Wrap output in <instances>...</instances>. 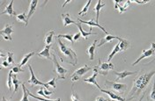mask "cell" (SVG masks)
Masks as SVG:
<instances>
[{
	"label": "cell",
	"mask_w": 155,
	"mask_h": 101,
	"mask_svg": "<svg viewBox=\"0 0 155 101\" xmlns=\"http://www.w3.org/2000/svg\"><path fill=\"white\" fill-rule=\"evenodd\" d=\"M155 75V71L145 72L144 74L139 75L134 81L132 88L128 94V97L126 99V101H130L136 99L139 96V94L145 90L147 86V84L150 83L152 77Z\"/></svg>",
	"instance_id": "1"
},
{
	"label": "cell",
	"mask_w": 155,
	"mask_h": 101,
	"mask_svg": "<svg viewBox=\"0 0 155 101\" xmlns=\"http://www.w3.org/2000/svg\"><path fill=\"white\" fill-rule=\"evenodd\" d=\"M58 49H59L58 55L61 61L70 63L72 66H76L78 62V56L76 52L72 49L67 47L64 43H63L60 38H58Z\"/></svg>",
	"instance_id": "2"
},
{
	"label": "cell",
	"mask_w": 155,
	"mask_h": 101,
	"mask_svg": "<svg viewBox=\"0 0 155 101\" xmlns=\"http://www.w3.org/2000/svg\"><path fill=\"white\" fill-rule=\"evenodd\" d=\"M130 43L127 40H124V39L121 38V39L119 40V42L116 45L115 49H114L112 50V52L109 54L108 59H107V62H110L111 60H112V58L114 57V55H116L117 53H120V52L127 50V49H130Z\"/></svg>",
	"instance_id": "3"
},
{
	"label": "cell",
	"mask_w": 155,
	"mask_h": 101,
	"mask_svg": "<svg viewBox=\"0 0 155 101\" xmlns=\"http://www.w3.org/2000/svg\"><path fill=\"white\" fill-rule=\"evenodd\" d=\"M93 70L97 71L99 75L107 76L108 71H110V70H112V71L114 70V64L110 63V62H103V63H101V60L99 59V64L97 66H95Z\"/></svg>",
	"instance_id": "4"
},
{
	"label": "cell",
	"mask_w": 155,
	"mask_h": 101,
	"mask_svg": "<svg viewBox=\"0 0 155 101\" xmlns=\"http://www.w3.org/2000/svg\"><path fill=\"white\" fill-rule=\"evenodd\" d=\"M52 61H53V63H54V71L58 74V79H64L65 78V74L67 73V70L63 68L59 64L58 61L56 58V55L55 54H53V59H52Z\"/></svg>",
	"instance_id": "5"
},
{
	"label": "cell",
	"mask_w": 155,
	"mask_h": 101,
	"mask_svg": "<svg viewBox=\"0 0 155 101\" xmlns=\"http://www.w3.org/2000/svg\"><path fill=\"white\" fill-rule=\"evenodd\" d=\"M105 85L107 88L116 91L120 93H124L127 90V85L124 84H119V83H115V82H110V81L106 80Z\"/></svg>",
	"instance_id": "6"
},
{
	"label": "cell",
	"mask_w": 155,
	"mask_h": 101,
	"mask_svg": "<svg viewBox=\"0 0 155 101\" xmlns=\"http://www.w3.org/2000/svg\"><path fill=\"white\" fill-rule=\"evenodd\" d=\"M155 54V43L153 42H152V44H151V49H143L142 51V54H141V55L137 59V60L132 63V66H134L136 64H137L141 60H143V59H145L146 57H150V56H152V55H153Z\"/></svg>",
	"instance_id": "7"
},
{
	"label": "cell",
	"mask_w": 155,
	"mask_h": 101,
	"mask_svg": "<svg viewBox=\"0 0 155 101\" xmlns=\"http://www.w3.org/2000/svg\"><path fill=\"white\" fill-rule=\"evenodd\" d=\"M91 70H92L91 67H89L87 65H84L83 67H81V68L78 69L77 71H74V73L71 76V79L72 82L78 80L82 76H84L86 73H87L88 71H91Z\"/></svg>",
	"instance_id": "8"
},
{
	"label": "cell",
	"mask_w": 155,
	"mask_h": 101,
	"mask_svg": "<svg viewBox=\"0 0 155 101\" xmlns=\"http://www.w3.org/2000/svg\"><path fill=\"white\" fill-rule=\"evenodd\" d=\"M28 69L29 71H30V73H31V77H30V79L28 81V84H32L33 86H35V85H42V86H44L46 89H48L49 86H48L47 83L45 84V83H42V82L39 81L38 78L35 77V73H34V71H33V69H32V67H31V65H28Z\"/></svg>",
	"instance_id": "9"
},
{
	"label": "cell",
	"mask_w": 155,
	"mask_h": 101,
	"mask_svg": "<svg viewBox=\"0 0 155 101\" xmlns=\"http://www.w3.org/2000/svg\"><path fill=\"white\" fill-rule=\"evenodd\" d=\"M12 32H13V29H12V25L7 24V25L5 27V28H4V29H2V30L0 31V34L4 37V39H5V40L12 41V37H11V34H12Z\"/></svg>",
	"instance_id": "10"
},
{
	"label": "cell",
	"mask_w": 155,
	"mask_h": 101,
	"mask_svg": "<svg viewBox=\"0 0 155 101\" xmlns=\"http://www.w3.org/2000/svg\"><path fill=\"white\" fill-rule=\"evenodd\" d=\"M78 21H79L80 23H83V24L88 25V26H89V27H90V29H89V31H90V32H92V27H96L101 28V29L103 31L104 33H106L107 35V34H109V33L107 32L106 29H105L103 27H101V26L100 24H98V23H94V22L93 21V20H89V21H85V20H80V19H78Z\"/></svg>",
	"instance_id": "11"
},
{
	"label": "cell",
	"mask_w": 155,
	"mask_h": 101,
	"mask_svg": "<svg viewBox=\"0 0 155 101\" xmlns=\"http://www.w3.org/2000/svg\"><path fill=\"white\" fill-rule=\"evenodd\" d=\"M113 73L114 74H116V81L118 80H122V79H124L126 77H128V76H131V75H134L135 73H137V71H122V72H117V71H113Z\"/></svg>",
	"instance_id": "12"
},
{
	"label": "cell",
	"mask_w": 155,
	"mask_h": 101,
	"mask_svg": "<svg viewBox=\"0 0 155 101\" xmlns=\"http://www.w3.org/2000/svg\"><path fill=\"white\" fill-rule=\"evenodd\" d=\"M99 74H98V72L95 71H94V75L92 76V77H88V78H84L83 81L84 82H86V83H88V84H94L96 87L99 88V90H101V86L98 84V83L96 82V77L98 76Z\"/></svg>",
	"instance_id": "13"
},
{
	"label": "cell",
	"mask_w": 155,
	"mask_h": 101,
	"mask_svg": "<svg viewBox=\"0 0 155 101\" xmlns=\"http://www.w3.org/2000/svg\"><path fill=\"white\" fill-rule=\"evenodd\" d=\"M100 91H101V92H104V93L107 94V95H108L112 99H115V100H118V101H126L125 99H124L123 97H121V96L117 95V94H116V93H115V92H113V91H107V90H103V89H101Z\"/></svg>",
	"instance_id": "14"
},
{
	"label": "cell",
	"mask_w": 155,
	"mask_h": 101,
	"mask_svg": "<svg viewBox=\"0 0 155 101\" xmlns=\"http://www.w3.org/2000/svg\"><path fill=\"white\" fill-rule=\"evenodd\" d=\"M114 39H116V40H120L121 38L120 37H118V36H114V35H111V34H107L106 37H104V38H102L101 40V42L97 45V47L98 48H101V46H103L105 43L107 42H109V41H111L112 40H114Z\"/></svg>",
	"instance_id": "15"
},
{
	"label": "cell",
	"mask_w": 155,
	"mask_h": 101,
	"mask_svg": "<svg viewBox=\"0 0 155 101\" xmlns=\"http://www.w3.org/2000/svg\"><path fill=\"white\" fill-rule=\"evenodd\" d=\"M37 4H38V1H37V0H32V1L30 2L29 11L28 14V20H30V18L33 16V14L35 12V9H36Z\"/></svg>",
	"instance_id": "16"
},
{
	"label": "cell",
	"mask_w": 155,
	"mask_h": 101,
	"mask_svg": "<svg viewBox=\"0 0 155 101\" xmlns=\"http://www.w3.org/2000/svg\"><path fill=\"white\" fill-rule=\"evenodd\" d=\"M12 5H13V0H12V1L10 2L9 5H7V6L5 7V9L1 12V15H3V14H8L9 16H13V15L17 16L16 12L13 11V9H12Z\"/></svg>",
	"instance_id": "17"
},
{
	"label": "cell",
	"mask_w": 155,
	"mask_h": 101,
	"mask_svg": "<svg viewBox=\"0 0 155 101\" xmlns=\"http://www.w3.org/2000/svg\"><path fill=\"white\" fill-rule=\"evenodd\" d=\"M114 2H115V8H116V9H119V12H120V13H124V11H126L128 6H129L130 4V1H127V2H125L124 5H119V1L115 0Z\"/></svg>",
	"instance_id": "18"
},
{
	"label": "cell",
	"mask_w": 155,
	"mask_h": 101,
	"mask_svg": "<svg viewBox=\"0 0 155 101\" xmlns=\"http://www.w3.org/2000/svg\"><path fill=\"white\" fill-rule=\"evenodd\" d=\"M97 44V40H95L94 41V43L88 48V49L87 50V53L88 54V55H89V59L91 61L94 60V50H95V48H96V45Z\"/></svg>",
	"instance_id": "19"
},
{
	"label": "cell",
	"mask_w": 155,
	"mask_h": 101,
	"mask_svg": "<svg viewBox=\"0 0 155 101\" xmlns=\"http://www.w3.org/2000/svg\"><path fill=\"white\" fill-rule=\"evenodd\" d=\"M62 19H63V22H64V27H67L68 25H71V24H74L76 25L77 22L72 20L70 18V15L69 13H64V14H62Z\"/></svg>",
	"instance_id": "20"
},
{
	"label": "cell",
	"mask_w": 155,
	"mask_h": 101,
	"mask_svg": "<svg viewBox=\"0 0 155 101\" xmlns=\"http://www.w3.org/2000/svg\"><path fill=\"white\" fill-rule=\"evenodd\" d=\"M105 5H106V4H102V3H101V0H99V1L97 2L95 7L94 8V11L96 12V23H98V24H99V16H100V11H101V9L102 7H104Z\"/></svg>",
	"instance_id": "21"
},
{
	"label": "cell",
	"mask_w": 155,
	"mask_h": 101,
	"mask_svg": "<svg viewBox=\"0 0 155 101\" xmlns=\"http://www.w3.org/2000/svg\"><path fill=\"white\" fill-rule=\"evenodd\" d=\"M76 26L78 27V28L79 29V32L81 33L82 36L85 38V40H87V39H88V36H89V35H91V34H96V33H92V32H85V31H84V29H83V27H82V26H81V24H80V22H77Z\"/></svg>",
	"instance_id": "22"
},
{
	"label": "cell",
	"mask_w": 155,
	"mask_h": 101,
	"mask_svg": "<svg viewBox=\"0 0 155 101\" xmlns=\"http://www.w3.org/2000/svg\"><path fill=\"white\" fill-rule=\"evenodd\" d=\"M50 47H51V45H47L43 50L41 51V52H40V53H38L39 56L46 57V58H47V59H48V60H52V59L50 58V53H49Z\"/></svg>",
	"instance_id": "23"
},
{
	"label": "cell",
	"mask_w": 155,
	"mask_h": 101,
	"mask_svg": "<svg viewBox=\"0 0 155 101\" xmlns=\"http://www.w3.org/2000/svg\"><path fill=\"white\" fill-rule=\"evenodd\" d=\"M33 55H35V52H34V51H33V52H30V53L27 54V55H25L23 56V58H22L21 62H20L19 65H20L21 67H22V66H24V65L28 62L29 59H30Z\"/></svg>",
	"instance_id": "24"
},
{
	"label": "cell",
	"mask_w": 155,
	"mask_h": 101,
	"mask_svg": "<svg viewBox=\"0 0 155 101\" xmlns=\"http://www.w3.org/2000/svg\"><path fill=\"white\" fill-rule=\"evenodd\" d=\"M17 20H19V22H24L25 23V26L28 27V16L26 15V12H23L21 14H19L16 16Z\"/></svg>",
	"instance_id": "25"
},
{
	"label": "cell",
	"mask_w": 155,
	"mask_h": 101,
	"mask_svg": "<svg viewBox=\"0 0 155 101\" xmlns=\"http://www.w3.org/2000/svg\"><path fill=\"white\" fill-rule=\"evenodd\" d=\"M54 34H55V31L52 30L50 31L49 33H47V35L45 36V43L47 44V45H51V42H52V39H53V36H54Z\"/></svg>",
	"instance_id": "26"
},
{
	"label": "cell",
	"mask_w": 155,
	"mask_h": 101,
	"mask_svg": "<svg viewBox=\"0 0 155 101\" xmlns=\"http://www.w3.org/2000/svg\"><path fill=\"white\" fill-rule=\"evenodd\" d=\"M20 83H21V82L17 79L16 75L14 74V75L12 76V84H13V86H14L13 94H14L15 92H17V91H18V90H19V85L20 84Z\"/></svg>",
	"instance_id": "27"
},
{
	"label": "cell",
	"mask_w": 155,
	"mask_h": 101,
	"mask_svg": "<svg viewBox=\"0 0 155 101\" xmlns=\"http://www.w3.org/2000/svg\"><path fill=\"white\" fill-rule=\"evenodd\" d=\"M91 2H92L91 0H88V1H87V5L83 7V9H82V10L80 11L78 13V16H81V15H84V16H85V15H86V13H87V11H88V8H89V6H90Z\"/></svg>",
	"instance_id": "28"
},
{
	"label": "cell",
	"mask_w": 155,
	"mask_h": 101,
	"mask_svg": "<svg viewBox=\"0 0 155 101\" xmlns=\"http://www.w3.org/2000/svg\"><path fill=\"white\" fill-rule=\"evenodd\" d=\"M28 94L29 96H31V97H33V98H35V99H38V100L41 101H61V99H42V98H40L38 96H35V95H34V94H32L30 91L28 90Z\"/></svg>",
	"instance_id": "29"
},
{
	"label": "cell",
	"mask_w": 155,
	"mask_h": 101,
	"mask_svg": "<svg viewBox=\"0 0 155 101\" xmlns=\"http://www.w3.org/2000/svg\"><path fill=\"white\" fill-rule=\"evenodd\" d=\"M22 91H23V98L21 99L20 101H29L28 98V89L26 88V86H25L24 84H22Z\"/></svg>",
	"instance_id": "30"
},
{
	"label": "cell",
	"mask_w": 155,
	"mask_h": 101,
	"mask_svg": "<svg viewBox=\"0 0 155 101\" xmlns=\"http://www.w3.org/2000/svg\"><path fill=\"white\" fill-rule=\"evenodd\" d=\"M12 71H9V74H8V79H7V86H8V89L9 91L12 90Z\"/></svg>",
	"instance_id": "31"
},
{
	"label": "cell",
	"mask_w": 155,
	"mask_h": 101,
	"mask_svg": "<svg viewBox=\"0 0 155 101\" xmlns=\"http://www.w3.org/2000/svg\"><path fill=\"white\" fill-rule=\"evenodd\" d=\"M58 38H64V39H66L69 41H71L72 44H74V40H73V36L70 35V34H59L58 35Z\"/></svg>",
	"instance_id": "32"
},
{
	"label": "cell",
	"mask_w": 155,
	"mask_h": 101,
	"mask_svg": "<svg viewBox=\"0 0 155 101\" xmlns=\"http://www.w3.org/2000/svg\"><path fill=\"white\" fill-rule=\"evenodd\" d=\"M12 71L14 74H17V73H19V72H23L24 70L21 69V66L19 64H15L12 68Z\"/></svg>",
	"instance_id": "33"
},
{
	"label": "cell",
	"mask_w": 155,
	"mask_h": 101,
	"mask_svg": "<svg viewBox=\"0 0 155 101\" xmlns=\"http://www.w3.org/2000/svg\"><path fill=\"white\" fill-rule=\"evenodd\" d=\"M149 99L152 101H155V77L154 79H153V86L152 91H151V93H150Z\"/></svg>",
	"instance_id": "34"
},
{
	"label": "cell",
	"mask_w": 155,
	"mask_h": 101,
	"mask_svg": "<svg viewBox=\"0 0 155 101\" xmlns=\"http://www.w3.org/2000/svg\"><path fill=\"white\" fill-rule=\"evenodd\" d=\"M71 100L72 101H81V99L78 98L77 93L74 91L73 88H71Z\"/></svg>",
	"instance_id": "35"
},
{
	"label": "cell",
	"mask_w": 155,
	"mask_h": 101,
	"mask_svg": "<svg viewBox=\"0 0 155 101\" xmlns=\"http://www.w3.org/2000/svg\"><path fill=\"white\" fill-rule=\"evenodd\" d=\"M6 61L9 62L10 64H14V60H13V53L12 52H7V59Z\"/></svg>",
	"instance_id": "36"
},
{
	"label": "cell",
	"mask_w": 155,
	"mask_h": 101,
	"mask_svg": "<svg viewBox=\"0 0 155 101\" xmlns=\"http://www.w3.org/2000/svg\"><path fill=\"white\" fill-rule=\"evenodd\" d=\"M47 84H48V86H51V87H53L54 89L57 88V85H56V78H55V77H53L51 80L48 81Z\"/></svg>",
	"instance_id": "37"
},
{
	"label": "cell",
	"mask_w": 155,
	"mask_h": 101,
	"mask_svg": "<svg viewBox=\"0 0 155 101\" xmlns=\"http://www.w3.org/2000/svg\"><path fill=\"white\" fill-rule=\"evenodd\" d=\"M43 92H44V94H45L46 96H48V97H49V96L53 93V91H48L45 87L43 88Z\"/></svg>",
	"instance_id": "38"
},
{
	"label": "cell",
	"mask_w": 155,
	"mask_h": 101,
	"mask_svg": "<svg viewBox=\"0 0 155 101\" xmlns=\"http://www.w3.org/2000/svg\"><path fill=\"white\" fill-rule=\"evenodd\" d=\"M82 34H81V33L79 32V33H76L74 36H73V40L75 41V40H78L79 38H80V36H81Z\"/></svg>",
	"instance_id": "39"
},
{
	"label": "cell",
	"mask_w": 155,
	"mask_h": 101,
	"mask_svg": "<svg viewBox=\"0 0 155 101\" xmlns=\"http://www.w3.org/2000/svg\"><path fill=\"white\" fill-rule=\"evenodd\" d=\"M37 94H40V95H41V96H43V97H45V98H48V96H46V95L44 94V92H43V88H42V87L41 88V90H39V91H37Z\"/></svg>",
	"instance_id": "40"
},
{
	"label": "cell",
	"mask_w": 155,
	"mask_h": 101,
	"mask_svg": "<svg viewBox=\"0 0 155 101\" xmlns=\"http://www.w3.org/2000/svg\"><path fill=\"white\" fill-rule=\"evenodd\" d=\"M95 101H108L107 99L105 98H103V97H101V96H99V97H97Z\"/></svg>",
	"instance_id": "41"
},
{
	"label": "cell",
	"mask_w": 155,
	"mask_h": 101,
	"mask_svg": "<svg viewBox=\"0 0 155 101\" xmlns=\"http://www.w3.org/2000/svg\"><path fill=\"white\" fill-rule=\"evenodd\" d=\"M2 66H4V67H5V68H8L10 66V63L7 61H5V62H2Z\"/></svg>",
	"instance_id": "42"
},
{
	"label": "cell",
	"mask_w": 155,
	"mask_h": 101,
	"mask_svg": "<svg viewBox=\"0 0 155 101\" xmlns=\"http://www.w3.org/2000/svg\"><path fill=\"white\" fill-rule=\"evenodd\" d=\"M134 2H135V3H137V4H138V5H144V4L148 3L149 1H138V0H135Z\"/></svg>",
	"instance_id": "43"
},
{
	"label": "cell",
	"mask_w": 155,
	"mask_h": 101,
	"mask_svg": "<svg viewBox=\"0 0 155 101\" xmlns=\"http://www.w3.org/2000/svg\"><path fill=\"white\" fill-rule=\"evenodd\" d=\"M69 2H71V0H67V1H65V2H64V4L63 5V8H64V7L66 5V4H67V3H69Z\"/></svg>",
	"instance_id": "44"
},
{
	"label": "cell",
	"mask_w": 155,
	"mask_h": 101,
	"mask_svg": "<svg viewBox=\"0 0 155 101\" xmlns=\"http://www.w3.org/2000/svg\"><path fill=\"white\" fill-rule=\"evenodd\" d=\"M144 97H145V92L143 93V95H142V97H141V99H139V100H138V101H142V99H143V98H144Z\"/></svg>",
	"instance_id": "45"
},
{
	"label": "cell",
	"mask_w": 155,
	"mask_h": 101,
	"mask_svg": "<svg viewBox=\"0 0 155 101\" xmlns=\"http://www.w3.org/2000/svg\"><path fill=\"white\" fill-rule=\"evenodd\" d=\"M2 99H3V101H8L6 99H5V97H3V98H2Z\"/></svg>",
	"instance_id": "46"
},
{
	"label": "cell",
	"mask_w": 155,
	"mask_h": 101,
	"mask_svg": "<svg viewBox=\"0 0 155 101\" xmlns=\"http://www.w3.org/2000/svg\"><path fill=\"white\" fill-rule=\"evenodd\" d=\"M108 101H116L115 99H108Z\"/></svg>",
	"instance_id": "47"
}]
</instances>
